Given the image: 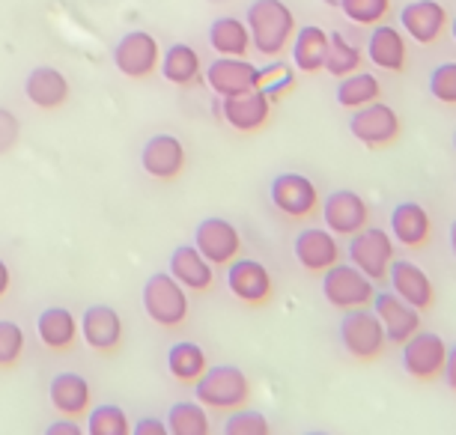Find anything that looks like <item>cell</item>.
<instances>
[{
	"instance_id": "6da1fadb",
	"label": "cell",
	"mask_w": 456,
	"mask_h": 435,
	"mask_svg": "<svg viewBox=\"0 0 456 435\" xmlns=\"http://www.w3.org/2000/svg\"><path fill=\"white\" fill-rule=\"evenodd\" d=\"M251 48L263 57H281L296 36V15L283 0H251L245 15Z\"/></svg>"
},
{
	"instance_id": "7a4b0ae2",
	"label": "cell",
	"mask_w": 456,
	"mask_h": 435,
	"mask_svg": "<svg viewBox=\"0 0 456 435\" xmlns=\"http://www.w3.org/2000/svg\"><path fill=\"white\" fill-rule=\"evenodd\" d=\"M194 399L206 412L215 415H230L236 408H245L251 403V379L242 367L236 364H218L209 367L200 379L194 382Z\"/></svg>"
},
{
	"instance_id": "3957f363",
	"label": "cell",
	"mask_w": 456,
	"mask_h": 435,
	"mask_svg": "<svg viewBox=\"0 0 456 435\" xmlns=\"http://www.w3.org/2000/svg\"><path fill=\"white\" fill-rule=\"evenodd\" d=\"M141 298H143L146 317L165 331L183 328L188 317H191V298H188L185 286L170 271H152L143 280Z\"/></svg>"
},
{
	"instance_id": "277c9868",
	"label": "cell",
	"mask_w": 456,
	"mask_h": 435,
	"mask_svg": "<svg viewBox=\"0 0 456 435\" xmlns=\"http://www.w3.org/2000/svg\"><path fill=\"white\" fill-rule=\"evenodd\" d=\"M338 337L343 352L349 355V361H355L361 367L376 364L379 358L388 349V340H385V328L379 317L370 307H355V310H343L340 326H338Z\"/></svg>"
},
{
	"instance_id": "5b68a950",
	"label": "cell",
	"mask_w": 456,
	"mask_h": 435,
	"mask_svg": "<svg viewBox=\"0 0 456 435\" xmlns=\"http://www.w3.org/2000/svg\"><path fill=\"white\" fill-rule=\"evenodd\" d=\"M269 200L287 221H314L322 206L320 189L314 185V179L296 173V170H283L272 179Z\"/></svg>"
},
{
	"instance_id": "8992f818",
	"label": "cell",
	"mask_w": 456,
	"mask_h": 435,
	"mask_svg": "<svg viewBox=\"0 0 456 435\" xmlns=\"http://www.w3.org/2000/svg\"><path fill=\"white\" fill-rule=\"evenodd\" d=\"M346 257L352 266L358 271H364L373 284H382V280H388L391 262L397 260V245H394L388 230L370 224L364 230H358L355 236H349Z\"/></svg>"
},
{
	"instance_id": "52a82bcc",
	"label": "cell",
	"mask_w": 456,
	"mask_h": 435,
	"mask_svg": "<svg viewBox=\"0 0 456 435\" xmlns=\"http://www.w3.org/2000/svg\"><path fill=\"white\" fill-rule=\"evenodd\" d=\"M349 132L361 147L379 152V149L394 147V143L400 141L403 119L391 105H385V101L379 99V101H370V105H364V108L352 110Z\"/></svg>"
},
{
	"instance_id": "ba28073f",
	"label": "cell",
	"mask_w": 456,
	"mask_h": 435,
	"mask_svg": "<svg viewBox=\"0 0 456 435\" xmlns=\"http://www.w3.org/2000/svg\"><path fill=\"white\" fill-rule=\"evenodd\" d=\"M227 293L245 307H265L274 298V278L265 262L254 257H236L224 269Z\"/></svg>"
},
{
	"instance_id": "9c48e42d",
	"label": "cell",
	"mask_w": 456,
	"mask_h": 435,
	"mask_svg": "<svg viewBox=\"0 0 456 435\" xmlns=\"http://www.w3.org/2000/svg\"><path fill=\"white\" fill-rule=\"evenodd\" d=\"M444 358H447V343L436 331H424L411 334L406 343L400 346V364L406 370L409 379L420 382V385H433L442 379L444 373Z\"/></svg>"
},
{
	"instance_id": "30bf717a",
	"label": "cell",
	"mask_w": 456,
	"mask_h": 435,
	"mask_svg": "<svg viewBox=\"0 0 456 435\" xmlns=\"http://www.w3.org/2000/svg\"><path fill=\"white\" fill-rule=\"evenodd\" d=\"M322 295L325 302L338 310H355V307H370L376 295V284L364 271H358L352 262H338L322 275Z\"/></svg>"
},
{
	"instance_id": "8fae6325",
	"label": "cell",
	"mask_w": 456,
	"mask_h": 435,
	"mask_svg": "<svg viewBox=\"0 0 456 435\" xmlns=\"http://www.w3.org/2000/svg\"><path fill=\"white\" fill-rule=\"evenodd\" d=\"M110 57H114V66L119 75H126V78H132V81H143L159 69L161 45L152 33L128 30L117 39L114 54Z\"/></svg>"
},
{
	"instance_id": "7c38bea8",
	"label": "cell",
	"mask_w": 456,
	"mask_h": 435,
	"mask_svg": "<svg viewBox=\"0 0 456 435\" xmlns=\"http://www.w3.org/2000/svg\"><path fill=\"white\" fill-rule=\"evenodd\" d=\"M322 224L329 233H334L338 238H349L355 236L358 230L370 227V218H373V212H370V203L361 197L358 191L352 189H338L331 191L329 197H322Z\"/></svg>"
},
{
	"instance_id": "4fadbf2b",
	"label": "cell",
	"mask_w": 456,
	"mask_h": 435,
	"mask_svg": "<svg viewBox=\"0 0 456 435\" xmlns=\"http://www.w3.org/2000/svg\"><path fill=\"white\" fill-rule=\"evenodd\" d=\"M242 233L233 221L209 215L194 230V247L212 262L215 269H227L239 254H242Z\"/></svg>"
},
{
	"instance_id": "5bb4252c",
	"label": "cell",
	"mask_w": 456,
	"mask_h": 435,
	"mask_svg": "<svg viewBox=\"0 0 456 435\" xmlns=\"http://www.w3.org/2000/svg\"><path fill=\"white\" fill-rule=\"evenodd\" d=\"M292 254H296V262L307 275L322 278L331 266H338L343 260V247L340 238L329 233L325 227H305L292 242Z\"/></svg>"
},
{
	"instance_id": "9a60e30c",
	"label": "cell",
	"mask_w": 456,
	"mask_h": 435,
	"mask_svg": "<svg viewBox=\"0 0 456 435\" xmlns=\"http://www.w3.org/2000/svg\"><path fill=\"white\" fill-rule=\"evenodd\" d=\"M203 81L218 99L242 96L256 90L260 84V66H254L245 57H215L203 72Z\"/></svg>"
},
{
	"instance_id": "2e32d148",
	"label": "cell",
	"mask_w": 456,
	"mask_h": 435,
	"mask_svg": "<svg viewBox=\"0 0 456 435\" xmlns=\"http://www.w3.org/2000/svg\"><path fill=\"white\" fill-rule=\"evenodd\" d=\"M185 143L170 132L152 134L141 149V167L146 176L159 179V182H174L185 170Z\"/></svg>"
},
{
	"instance_id": "e0dca14e",
	"label": "cell",
	"mask_w": 456,
	"mask_h": 435,
	"mask_svg": "<svg viewBox=\"0 0 456 435\" xmlns=\"http://www.w3.org/2000/svg\"><path fill=\"white\" fill-rule=\"evenodd\" d=\"M274 101L263 90L242 93V96L221 99V117L239 134H256L272 123Z\"/></svg>"
},
{
	"instance_id": "ac0fdd59",
	"label": "cell",
	"mask_w": 456,
	"mask_h": 435,
	"mask_svg": "<svg viewBox=\"0 0 456 435\" xmlns=\"http://www.w3.org/2000/svg\"><path fill=\"white\" fill-rule=\"evenodd\" d=\"M370 310H373L379 317V322H382L388 346H403L411 334H418L420 322H424V319H420L424 313H418L415 307L403 302L400 295H394L391 289H388V293H379V289H376Z\"/></svg>"
},
{
	"instance_id": "d6986e66",
	"label": "cell",
	"mask_w": 456,
	"mask_h": 435,
	"mask_svg": "<svg viewBox=\"0 0 456 435\" xmlns=\"http://www.w3.org/2000/svg\"><path fill=\"white\" fill-rule=\"evenodd\" d=\"M81 337L93 352L99 355H114L126 340L123 317L110 304H90L81 313Z\"/></svg>"
},
{
	"instance_id": "ffe728a7",
	"label": "cell",
	"mask_w": 456,
	"mask_h": 435,
	"mask_svg": "<svg viewBox=\"0 0 456 435\" xmlns=\"http://www.w3.org/2000/svg\"><path fill=\"white\" fill-rule=\"evenodd\" d=\"M391 238L406 251H427L433 242V218L424 203L400 200L391 209Z\"/></svg>"
},
{
	"instance_id": "44dd1931",
	"label": "cell",
	"mask_w": 456,
	"mask_h": 435,
	"mask_svg": "<svg viewBox=\"0 0 456 435\" xmlns=\"http://www.w3.org/2000/svg\"><path fill=\"white\" fill-rule=\"evenodd\" d=\"M388 280H391V293L415 307L418 313H429L436 307V295H438L436 284L418 262L394 260L388 269Z\"/></svg>"
},
{
	"instance_id": "7402d4cb",
	"label": "cell",
	"mask_w": 456,
	"mask_h": 435,
	"mask_svg": "<svg viewBox=\"0 0 456 435\" xmlns=\"http://www.w3.org/2000/svg\"><path fill=\"white\" fill-rule=\"evenodd\" d=\"M447 10L438 0H411L400 10V28L418 45H433L447 28Z\"/></svg>"
},
{
	"instance_id": "603a6c76",
	"label": "cell",
	"mask_w": 456,
	"mask_h": 435,
	"mask_svg": "<svg viewBox=\"0 0 456 435\" xmlns=\"http://www.w3.org/2000/svg\"><path fill=\"white\" fill-rule=\"evenodd\" d=\"M37 337L48 352H57V355L72 352L81 337V322L69 307L51 304L37 317Z\"/></svg>"
},
{
	"instance_id": "cb8c5ba5",
	"label": "cell",
	"mask_w": 456,
	"mask_h": 435,
	"mask_svg": "<svg viewBox=\"0 0 456 435\" xmlns=\"http://www.w3.org/2000/svg\"><path fill=\"white\" fill-rule=\"evenodd\" d=\"M167 271L185 286L188 295H206L215 289V266L194 245H179L176 251L170 254Z\"/></svg>"
},
{
	"instance_id": "d4e9b609",
	"label": "cell",
	"mask_w": 456,
	"mask_h": 435,
	"mask_svg": "<svg viewBox=\"0 0 456 435\" xmlns=\"http://www.w3.org/2000/svg\"><path fill=\"white\" fill-rule=\"evenodd\" d=\"M48 399L54 406V412L60 417H87L90 403H93V391L90 382L81 376V373H57L54 379L48 382Z\"/></svg>"
},
{
	"instance_id": "484cf974",
	"label": "cell",
	"mask_w": 456,
	"mask_h": 435,
	"mask_svg": "<svg viewBox=\"0 0 456 435\" xmlns=\"http://www.w3.org/2000/svg\"><path fill=\"white\" fill-rule=\"evenodd\" d=\"M367 60L376 66V69L394 72L400 75L406 69V60H409V45L403 30L391 28V24H376L367 36Z\"/></svg>"
},
{
	"instance_id": "4316f807",
	"label": "cell",
	"mask_w": 456,
	"mask_h": 435,
	"mask_svg": "<svg viewBox=\"0 0 456 435\" xmlns=\"http://www.w3.org/2000/svg\"><path fill=\"white\" fill-rule=\"evenodd\" d=\"M69 78L54 66H37V69L28 72V78H24V96L33 108L39 110H57L63 108L69 101Z\"/></svg>"
},
{
	"instance_id": "83f0119b",
	"label": "cell",
	"mask_w": 456,
	"mask_h": 435,
	"mask_svg": "<svg viewBox=\"0 0 456 435\" xmlns=\"http://www.w3.org/2000/svg\"><path fill=\"white\" fill-rule=\"evenodd\" d=\"M159 72L161 78L174 87H194V84L203 81V66H200V54L188 45V42H174L159 60Z\"/></svg>"
},
{
	"instance_id": "f1b7e54d",
	"label": "cell",
	"mask_w": 456,
	"mask_h": 435,
	"mask_svg": "<svg viewBox=\"0 0 456 435\" xmlns=\"http://www.w3.org/2000/svg\"><path fill=\"white\" fill-rule=\"evenodd\" d=\"M292 66L305 75H316L325 66V54H329V30L316 28V24H305L296 30L289 42Z\"/></svg>"
},
{
	"instance_id": "f546056e",
	"label": "cell",
	"mask_w": 456,
	"mask_h": 435,
	"mask_svg": "<svg viewBox=\"0 0 456 435\" xmlns=\"http://www.w3.org/2000/svg\"><path fill=\"white\" fill-rule=\"evenodd\" d=\"M209 45L218 57H248L251 51L248 24L236 15H221L209 24Z\"/></svg>"
},
{
	"instance_id": "4dcf8cb0",
	"label": "cell",
	"mask_w": 456,
	"mask_h": 435,
	"mask_svg": "<svg viewBox=\"0 0 456 435\" xmlns=\"http://www.w3.org/2000/svg\"><path fill=\"white\" fill-rule=\"evenodd\" d=\"M206 370H209V358H206L200 343L179 340V343L167 349V373L179 382V385H194Z\"/></svg>"
},
{
	"instance_id": "1f68e13d",
	"label": "cell",
	"mask_w": 456,
	"mask_h": 435,
	"mask_svg": "<svg viewBox=\"0 0 456 435\" xmlns=\"http://www.w3.org/2000/svg\"><path fill=\"white\" fill-rule=\"evenodd\" d=\"M334 99H338L340 108L346 110H358L370 105V101H379L382 99V84L373 72H352L346 78H340L338 84V93H334Z\"/></svg>"
},
{
	"instance_id": "d6a6232c",
	"label": "cell",
	"mask_w": 456,
	"mask_h": 435,
	"mask_svg": "<svg viewBox=\"0 0 456 435\" xmlns=\"http://www.w3.org/2000/svg\"><path fill=\"white\" fill-rule=\"evenodd\" d=\"M165 423L170 435H212L209 412H206L197 399H176V403L167 408Z\"/></svg>"
},
{
	"instance_id": "836d02e7",
	"label": "cell",
	"mask_w": 456,
	"mask_h": 435,
	"mask_svg": "<svg viewBox=\"0 0 456 435\" xmlns=\"http://www.w3.org/2000/svg\"><path fill=\"white\" fill-rule=\"evenodd\" d=\"M361 63H364V51H361L349 36H343L340 30L329 33V54H325V66L322 69L334 75V78H346V75L358 72Z\"/></svg>"
},
{
	"instance_id": "e575fe53",
	"label": "cell",
	"mask_w": 456,
	"mask_h": 435,
	"mask_svg": "<svg viewBox=\"0 0 456 435\" xmlns=\"http://www.w3.org/2000/svg\"><path fill=\"white\" fill-rule=\"evenodd\" d=\"M87 435H132V421H128L126 408L117 403H102L87 412L84 423Z\"/></svg>"
},
{
	"instance_id": "d590c367",
	"label": "cell",
	"mask_w": 456,
	"mask_h": 435,
	"mask_svg": "<svg viewBox=\"0 0 456 435\" xmlns=\"http://www.w3.org/2000/svg\"><path fill=\"white\" fill-rule=\"evenodd\" d=\"M292 87H296V72H292L289 63L274 57L269 66H260V84H256V90H263L272 101H281Z\"/></svg>"
},
{
	"instance_id": "8d00e7d4",
	"label": "cell",
	"mask_w": 456,
	"mask_h": 435,
	"mask_svg": "<svg viewBox=\"0 0 456 435\" xmlns=\"http://www.w3.org/2000/svg\"><path fill=\"white\" fill-rule=\"evenodd\" d=\"M24 328L12 319H0V370H15L24 358Z\"/></svg>"
},
{
	"instance_id": "74e56055",
	"label": "cell",
	"mask_w": 456,
	"mask_h": 435,
	"mask_svg": "<svg viewBox=\"0 0 456 435\" xmlns=\"http://www.w3.org/2000/svg\"><path fill=\"white\" fill-rule=\"evenodd\" d=\"M224 435H274L272 421L256 408H236L224 417Z\"/></svg>"
},
{
	"instance_id": "f35d334b",
	"label": "cell",
	"mask_w": 456,
	"mask_h": 435,
	"mask_svg": "<svg viewBox=\"0 0 456 435\" xmlns=\"http://www.w3.org/2000/svg\"><path fill=\"white\" fill-rule=\"evenodd\" d=\"M340 10L352 24H361V28H376V24H382L385 19H388L391 0H343Z\"/></svg>"
},
{
	"instance_id": "ab89813d",
	"label": "cell",
	"mask_w": 456,
	"mask_h": 435,
	"mask_svg": "<svg viewBox=\"0 0 456 435\" xmlns=\"http://www.w3.org/2000/svg\"><path fill=\"white\" fill-rule=\"evenodd\" d=\"M429 96H433L438 105L456 108V60H444L438 63L427 78Z\"/></svg>"
},
{
	"instance_id": "60d3db41",
	"label": "cell",
	"mask_w": 456,
	"mask_h": 435,
	"mask_svg": "<svg viewBox=\"0 0 456 435\" xmlns=\"http://www.w3.org/2000/svg\"><path fill=\"white\" fill-rule=\"evenodd\" d=\"M21 138V123L10 108H0V156H6L15 149V143Z\"/></svg>"
},
{
	"instance_id": "b9f144b4",
	"label": "cell",
	"mask_w": 456,
	"mask_h": 435,
	"mask_svg": "<svg viewBox=\"0 0 456 435\" xmlns=\"http://www.w3.org/2000/svg\"><path fill=\"white\" fill-rule=\"evenodd\" d=\"M132 435H170L165 417H156V415H146L141 421L132 423Z\"/></svg>"
},
{
	"instance_id": "7bdbcfd3",
	"label": "cell",
	"mask_w": 456,
	"mask_h": 435,
	"mask_svg": "<svg viewBox=\"0 0 456 435\" xmlns=\"http://www.w3.org/2000/svg\"><path fill=\"white\" fill-rule=\"evenodd\" d=\"M42 435H87V432H84L81 421H75V417H57V421H51L45 426Z\"/></svg>"
},
{
	"instance_id": "ee69618b",
	"label": "cell",
	"mask_w": 456,
	"mask_h": 435,
	"mask_svg": "<svg viewBox=\"0 0 456 435\" xmlns=\"http://www.w3.org/2000/svg\"><path fill=\"white\" fill-rule=\"evenodd\" d=\"M442 382L456 394V343L447 346V358H444V373H442Z\"/></svg>"
},
{
	"instance_id": "f6af8a7d",
	"label": "cell",
	"mask_w": 456,
	"mask_h": 435,
	"mask_svg": "<svg viewBox=\"0 0 456 435\" xmlns=\"http://www.w3.org/2000/svg\"><path fill=\"white\" fill-rule=\"evenodd\" d=\"M10 289H12V271L4 260H0V302L10 295Z\"/></svg>"
},
{
	"instance_id": "bcb514c9",
	"label": "cell",
	"mask_w": 456,
	"mask_h": 435,
	"mask_svg": "<svg viewBox=\"0 0 456 435\" xmlns=\"http://www.w3.org/2000/svg\"><path fill=\"white\" fill-rule=\"evenodd\" d=\"M447 245H451V251L456 257V218L451 221V227H447Z\"/></svg>"
},
{
	"instance_id": "7dc6e473",
	"label": "cell",
	"mask_w": 456,
	"mask_h": 435,
	"mask_svg": "<svg viewBox=\"0 0 456 435\" xmlns=\"http://www.w3.org/2000/svg\"><path fill=\"white\" fill-rule=\"evenodd\" d=\"M322 4H325V6H331V10H340L343 0H322Z\"/></svg>"
},
{
	"instance_id": "c3c4849f",
	"label": "cell",
	"mask_w": 456,
	"mask_h": 435,
	"mask_svg": "<svg viewBox=\"0 0 456 435\" xmlns=\"http://www.w3.org/2000/svg\"><path fill=\"white\" fill-rule=\"evenodd\" d=\"M447 24H451V36H453V42H456V15H453V19L447 21Z\"/></svg>"
},
{
	"instance_id": "681fc988",
	"label": "cell",
	"mask_w": 456,
	"mask_h": 435,
	"mask_svg": "<svg viewBox=\"0 0 456 435\" xmlns=\"http://www.w3.org/2000/svg\"><path fill=\"white\" fill-rule=\"evenodd\" d=\"M305 435H331V432H325V430H311V432H305Z\"/></svg>"
},
{
	"instance_id": "f907efd6",
	"label": "cell",
	"mask_w": 456,
	"mask_h": 435,
	"mask_svg": "<svg viewBox=\"0 0 456 435\" xmlns=\"http://www.w3.org/2000/svg\"><path fill=\"white\" fill-rule=\"evenodd\" d=\"M453 152H456V129H453Z\"/></svg>"
},
{
	"instance_id": "816d5d0a",
	"label": "cell",
	"mask_w": 456,
	"mask_h": 435,
	"mask_svg": "<svg viewBox=\"0 0 456 435\" xmlns=\"http://www.w3.org/2000/svg\"><path fill=\"white\" fill-rule=\"evenodd\" d=\"M212 4H221V0H212Z\"/></svg>"
}]
</instances>
